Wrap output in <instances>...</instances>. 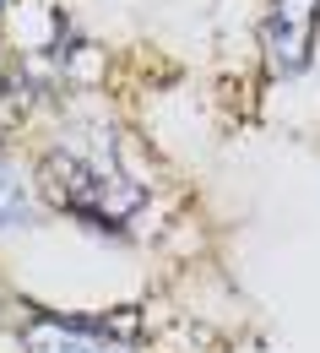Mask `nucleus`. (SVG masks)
<instances>
[{
    "label": "nucleus",
    "instance_id": "f257e3e1",
    "mask_svg": "<svg viewBox=\"0 0 320 353\" xmlns=\"http://www.w3.org/2000/svg\"><path fill=\"white\" fill-rule=\"evenodd\" d=\"M39 185L60 212L92 223V228H109V234L125 228L147 207V190L109 152H92V147H54L39 163Z\"/></svg>",
    "mask_w": 320,
    "mask_h": 353
},
{
    "label": "nucleus",
    "instance_id": "f03ea898",
    "mask_svg": "<svg viewBox=\"0 0 320 353\" xmlns=\"http://www.w3.org/2000/svg\"><path fill=\"white\" fill-rule=\"evenodd\" d=\"M136 315H54L39 310L22 321V348L28 353H136L131 348Z\"/></svg>",
    "mask_w": 320,
    "mask_h": 353
},
{
    "label": "nucleus",
    "instance_id": "7ed1b4c3",
    "mask_svg": "<svg viewBox=\"0 0 320 353\" xmlns=\"http://www.w3.org/2000/svg\"><path fill=\"white\" fill-rule=\"evenodd\" d=\"M320 33V0H272L261 17V49L277 77H299L315 54Z\"/></svg>",
    "mask_w": 320,
    "mask_h": 353
},
{
    "label": "nucleus",
    "instance_id": "20e7f679",
    "mask_svg": "<svg viewBox=\"0 0 320 353\" xmlns=\"http://www.w3.org/2000/svg\"><path fill=\"white\" fill-rule=\"evenodd\" d=\"M22 218H28V185L0 158V228H11V223H22Z\"/></svg>",
    "mask_w": 320,
    "mask_h": 353
},
{
    "label": "nucleus",
    "instance_id": "39448f33",
    "mask_svg": "<svg viewBox=\"0 0 320 353\" xmlns=\"http://www.w3.org/2000/svg\"><path fill=\"white\" fill-rule=\"evenodd\" d=\"M0 6H6V0H0Z\"/></svg>",
    "mask_w": 320,
    "mask_h": 353
}]
</instances>
